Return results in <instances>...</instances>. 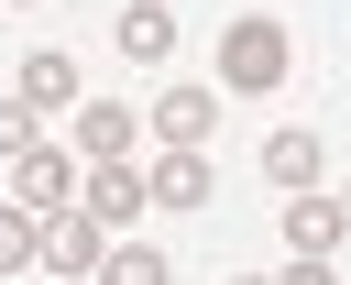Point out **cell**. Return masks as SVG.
Wrapping results in <instances>:
<instances>
[{
  "mask_svg": "<svg viewBox=\"0 0 351 285\" xmlns=\"http://www.w3.org/2000/svg\"><path fill=\"white\" fill-rule=\"evenodd\" d=\"M208 121H219V88H186V77L143 110V132H154L165 153H208Z\"/></svg>",
  "mask_w": 351,
  "mask_h": 285,
  "instance_id": "obj_2",
  "label": "cell"
},
{
  "mask_svg": "<svg viewBox=\"0 0 351 285\" xmlns=\"http://www.w3.org/2000/svg\"><path fill=\"white\" fill-rule=\"evenodd\" d=\"M340 208H351V197H340Z\"/></svg>",
  "mask_w": 351,
  "mask_h": 285,
  "instance_id": "obj_17",
  "label": "cell"
},
{
  "mask_svg": "<svg viewBox=\"0 0 351 285\" xmlns=\"http://www.w3.org/2000/svg\"><path fill=\"white\" fill-rule=\"evenodd\" d=\"M219 88H230V99H274V88H285V22L241 11V22L219 33Z\"/></svg>",
  "mask_w": 351,
  "mask_h": 285,
  "instance_id": "obj_1",
  "label": "cell"
},
{
  "mask_svg": "<svg viewBox=\"0 0 351 285\" xmlns=\"http://www.w3.org/2000/svg\"><path fill=\"white\" fill-rule=\"evenodd\" d=\"M274 285H340V274H329V263H307V252H296V263H285V274H274Z\"/></svg>",
  "mask_w": 351,
  "mask_h": 285,
  "instance_id": "obj_15",
  "label": "cell"
},
{
  "mask_svg": "<svg viewBox=\"0 0 351 285\" xmlns=\"http://www.w3.org/2000/svg\"><path fill=\"white\" fill-rule=\"evenodd\" d=\"M132 132H143V110H121V99H88V110H77V153H88V164H121Z\"/></svg>",
  "mask_w": 351,
  "mask_h": 285,
  "instance_id": "obj_7",
  "label": "cell"
},
{
  "mask_svg": "<svg viewBox=\"0 0 351 285\" xmlns=\"http://www.w3.org/2000/svg\"><path fill=\"white\" fill-rule=\"evenodd\" d=\"M44 263H55L66 285H99V263H110V230H99L88 208H55V219H44Z\"/></svg>",
  "mask_w": 351,
  "mask_h": 285,
  "instance_id": "obj_4",
  "label": "cell"
},
{
  "mask_svg": "<svg viewBox=\"0 0 351 285\" xmlns=\"http://www.w3.org/2000/svg\"><path fill=\"white\" fill-rule=\"evenodd\" d=\"M22 99L33 110H77V66L66 55H22Z\"/></svg>",
  "mask_w": 351,
  "mask_h": 285,
  "instance_id": "obj_11",
  "label": "cell"
},
{
  "mask_svg": "<svg viewBox=\"0 0 351 285\" xmlns=\"http://www.w3.org/2000/svg\"><path fill=\"white\" fill-rule=\"evenodd\" d=\"M285 241H296L307 263H329V252L351 241V208H340V197H285Z\"/></svg>",
  "mask_w": 351,
  "mask_h": 285,
  "instance_id": "obj_6",
  "label": "cell"
},
{
  "mask_svg": "<svg viewBox=\"0 0 351 285\" xmlns=\"http://www.w3.org/2000/svg\"><path fill=\"white\" fill-rule=\"evenodd\" d=\"M263 175L307 197V186H318V132H263Z\"/></svg>",
  "mask_w": 351,
  "mask_h": 285,
  "instance_id": "obj_10",
  "label": "cell"
},
{
  "mask_svg": "<svg viewBox=\"0 0 351 285\" xmlns=\"http://www.w3.org/2000/svg\"><path fill=\"white\" fill-rule=\"evenodd\" d=\"M11 208H33V219H55V208H77V153H55V142H33V153L11 164Z\"/></svg>",
  "mask_w": 351,
  "mask_h": 285,
  "instance_id": "obj_3",
  "label": "cell"
},
{
  "mask_svg": "<svg viewBox=\"0 0 351 285\" xmlns=\"http://www.w3.org/2000/svg\"><path fill=\"white\" fill-rule=\"evenodd\" d=\"M110 33H121V55H143V66H165V55H176V11H165V0H121V22H110Z\"/></svg>",
  "mask_w": 351,
  "mask_h": 285,
  "instance_id": "obj_8",
  "label": "cell"
},
{
  "mask_svg": "<svg viewBox=\"0 0 351 285\" xmlns=\"http://www.w3.org/2000/svg\"><path fill=\"white\" fill-rule=\"evenodd\" d=\"M252 285H263V274H252Z\"/></svg>",
  "mask_w": 351,
  "mask_h": 285,
  "instance_id": "obj_16",
  "label": "cell"
},
{
  "mask_svg": "<svg viewBox=\"0 0 351 285\" xmlns=\"http://www.w3.org/2000/svg\"><path fill=\"white\" fill-rule=\"evenodd\" d=\"M22 11H33V0H22Z\"/></svg>",
  "mask_w": 351,
  "mask_h": 285,
  "instance_id": "obj_18",
  "label": "cell"
},
{
  "mask_svg": "<svg viewBox=\"0 0 351 285\" xmlns=\"http://www.w3.org/2000/svg\"><path fill=\"white\" fill-rule=\"evenodd\" d=\"M77 208H88L99 230H132V219L154 208V186H143L132 164H88V197H77Z\"/></svg>",
  "mask_w": 351,
  "mask_h": 285,
  "instance_id": "obj_5",
  "label": "cell"
},
{
  "mask_svg": "<svg viewBox=\"0 0 351 285\" xmlns=\"http://www.w3.org/2000/svg\"><path fill=\"white\" fill-rule=\"evenodd\" d=\"M99 285H176V274H165V252H143V241H110Z\"/></svg>",
  "mask_w": 351,
  "mask_h": 285,
  "instance_id": "obj_13",
  "label": "cell"
},
{
  "mask_svg": "<svg viewBox=\"0 0 351 285\" xmlns=\"http://www.w3.org/2000/svg\"><path fill=\"white\" fill-rule=\"evenodd\" d=\"M22 263H44V219L0 197V274H22Z\"/></svg>",
  "mask_w": 351,
  "mask_h": 285,
  "instance_id": "obj_12",
  "label": "cell"
},
{
  "mask_svg": "<svg viewBox=\"0 0 351 285\" xmlns=\"http://www.w3.org/2000/svg\"><path fill=\"white\" fill-rule=\"evenodd\" d=\"M143 186H154V208H208V197H219V186H208V153H154Z\"/></svg>",
  "mask_w": 351,
  "mask_h": 285,
  "instance_id": "obj_9",
  "label": "cell"
},
{
  "mask_svg": "<svg viewBox=\"0 0 351 285\" xmlns=\"http://www.w3.org/2000/svg\"><path fill=\"white\" fill-rule=\"evenodd\" d=\"M22 153H33V99L11 88V99H0V164H22Z\"/></svg>",
  "mask_w": 351,
  "mask_h": 285,
  "instance_id": "obj_14",
  "label": "cell"
}]
</instances>
